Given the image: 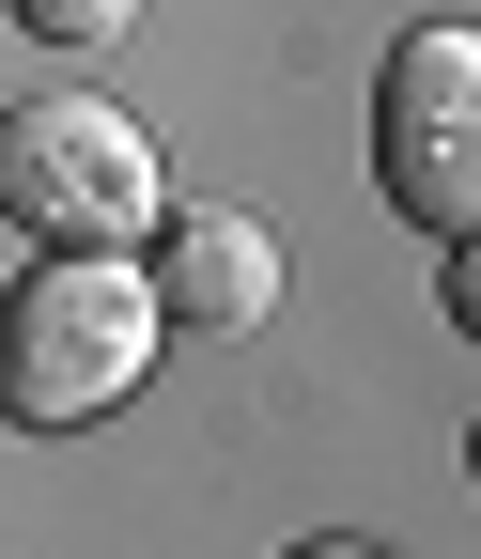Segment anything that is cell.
Masks as SVG:
<instances>
[{
  "label": "cell",
  "mask_w": 481,
  "mask_h": 559,
  "mask_svg": "<svg viewBox=\"0 0 481 559\" xmlns=\"http://www.w3.org/2000/svg\"><path fill=\"white\" fill-rule=\"evenodd\" d=\"M156 280L124 249H47L16 296H0V419H32V436H79L109 419L124 389L156 373Z\"/></svg>",
  "instance_id": "cell-1"
},
{
  "label": "cell",
  "mask_w": 481,
  "mask_h": 559,
  "mask_svg": "<svg viewBox=\"0 0 481 559\" xmlns=\"http://www.w3.org/2000/svg\"><path fill=\"white\" fill-rule=\"evenodd\" d=\"M156 187H171L156 140L109 94H32L0 124V202H16V234H47V249H124L156 218Z\"/></svg>",
  "instance_id": "cell-2"
},
{
  "label": "cell",
  "mask_w": 481,
  "mask_h": 559,
  "mask_svg": "<svg viewBox=\"0 0 481 559\" xmlns=\"http://www.w3.org/2000/svg\"><path fill=\"white\" fill-rule=\"evenodd\" d=\"M296 559H373V544H296Z\"/></svg>",
  "instance_id": "cell-6"
},
{
  "label": "cell",
  "mask_w": 481,
  "mask_h": 559,
  "mask_svg": "<svg viewBox=\"0 0 481 559\" xmlns=\"http://www.w3.org/2000/svg\"><path fill=\"white\" fill-rule=\"evenodd\" d=\"M141 280H156V326H249L264 296H280V249H264V218L202 202V218H171V249Z\"/></svg>",
  "instance_id": "cell-4"
},
{
  "label": "cell",
  "mask_w": 481,
  "mask_h": 559,
  "mask_svg": "<svg viewBox=\"0 0 481 559\" xmlns=\"http://www.w3.org/2000/svg\"><path fill=\"white\" fill-rule=\"evenodd\" d=\"M16 32H32V47H124L141 0H16Z\"/></svg>",
  "instance_id": "cell-5"
},
{
  "label": "cell",
  "mask_w": 481,
  "mask_h": 559,
  "mask_svg": "<svg viewBox=\"0 0 481 559\" xmlns=\"http://www.w3.org/2000/svg\"><path fill=\"white\" fill-rule=\"evenodd\" d=\"M373 171H388V202L420 234H466V202H481V32L466 16H420L388 47V79H373Z\"/></svg>",
  "instance_id": "cell-3"
}]
</instances>
